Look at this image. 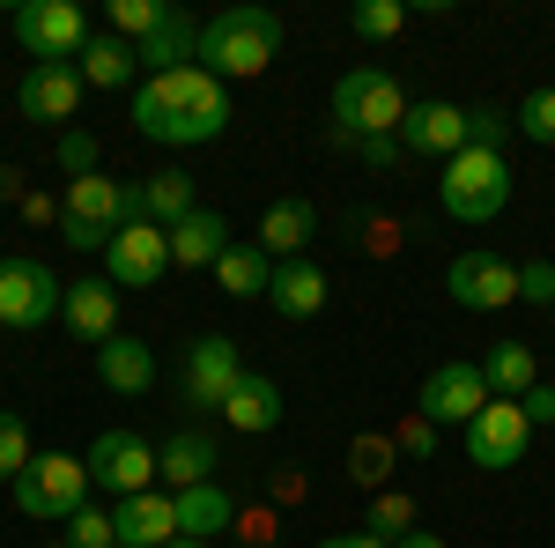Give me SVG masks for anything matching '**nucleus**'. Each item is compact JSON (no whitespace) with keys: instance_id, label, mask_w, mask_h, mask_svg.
<instances>
[{"instance_id":"obj_1","label":"nucleus","mask_w":555,"mask_h":548,"mask_svg":"<svg viewBox=\"0 0 555 548\" xmlns=\"http://www.w3.org/2000/svg\"><path fill=\"white\" fill-rule=\"evenodd\" d=\"M133 133L156 141V149H201L230 133V89L215 82L208 67H171V75H141L133 89Z\"/></svg>"},{"instance_id":"obj_2","label":"nucleus","mask_w":555,"mask_h":548,"mask_svg":"<svg viewBox=\"0 0 555 548\" xmlns=\"http://www.w3.org/2000/svg\"><path fill=\"white\" fill-rule=\"evenodd\" d=\"M133 215H141V186L104 178V170L67 178V193H60V245H75V253H104Z\"/></svg>"},{"instance_id":"obj_3","label":"nucleus","mask_w":555,"mask_h":548,"mask_svg":"<svg viewBox=\"0 0 555 548\" xmlns=\"http://www.w3.org/2000/svg\"><path fill=\"white\" fill-rule=\"evenodd\" d=\"M274 52H282V15L274 8H222V15L201 23V67L215 82L274 67Z\"/></svg>"},{"instance_id":"obj_4","label":"nucleus","mask_w":555,"mask_h":548,"mask_svg":"<svg viewBox=\"0 0 555 548\" xmlns=\"http://www.w3.org/2000/svg\"><path fill=\"white\" fill-rule=\"evenodd\" d=\"M437 201H444L452 222H496L512 208V164L496 149H460L437 178Z\"/></svg>"},{"instance_id":"obj_5","label":"nucleus","mask_w":555,"mask_h":548,"mask_svg":"<svg viewBox=\"0 0 555 548\" xmlns=\"http://www.w3.org/2000/svg\"><path fill=\"white\" fill-rule=\"evenodd\" d=\"M400 119H408L400 75H385V67H348L341 82H334V127H341L348 141H371V133H392V141H400Z\"/></svg>"},{"instance_id":"obj_6","label":"nucleus","mask_w":555,"mask_h":548,"mask_svg":"<svg viewBox=\"0 0 555 548\" xmlns=\"http://www.w3.org/2000/svg\"><path fill=\"white\" fill-rule=\"evenodd\" d=\"M8 489H15V511H23V519H44V526L60 519V526H67V519L89 505V460H75V453H38Z\"/></svg>"},{"instance_id":"obj_7","label":"nucleus","mask_w":555,"mask_h":548,"mask_svg":"<svg viewBox=\"0 0 555 548\" xmlns=\"http://www.w3.org/2000/svg\"><path fill=\"white\" fill-rule=\"evenodd\" d=\"M60 304H67V282L44 267V259H0V327H15V334H38L60 319Z\"/></svg>"},{"instance_id":"obj_8","label":"nucleus","mask_w":555,"mask_h":548,"mask_svg":"<svg viewBox=\"0 0 555 548\" xmlns=\"http://www.w3.org/2000/svg\"><path fill=\"white\" fill-rule=\"evenodd\" d=\"M171 275V230H156L149 215H133L127 230L104 245V282L112 290H156Z\"/></svg>"},{"instance_id":"obj_9","label":"nucleus","mask_w":555,"mask_h":548,"mask_svg":"<svg viewBox=\"0 0 555 548\" xmlns=\"http://www.w3.org/2000/svg\"><path fill=\"white\" fill-rule=\"evenodd\" d=\"M15 38H23V52H30V67L38 60H82V44H89V23H82V8L75 0H23L15 8Z\"/></svg>"},{"instance_id":"obj_10","label":"nucleus","mask_w":555,"mask_h":548,"mask_svg":"<svg viewBox=\"0 0 555 548\" xmlns=\"http://www.w3.org/2000/svg\"><path fill=\"white\" fill-rule=\"evenodd\" d=\"M460 445H467V460L481 467V474H504V467L526 460L533 422H526V408H518V400H489V408H481V416L460 430Z\"/></svg>"},{"instance_id":"obj_11","label":"nucleus","mask_w":555,"mask_h":548,"mask_svg":"<svg viewBox=\"0 0 555 548\" xmlns=\"http://www.w3.org/2000/svg\"><path fill=\"white\" fill-rule=\"evenodd\" d=\"M89 482L112 489V497H141V489L156 482V445H149L141 430H96V445H89Z\"/></svg>"},{"instance_id":"obj_12","label":"nucleus","mask_w":555,"mask_h":548,"mask_svg":"<svg viewBox=\"0 0 555 548\" xmlns=\"http://www.w3.org/2000/svg\"><path fill=\"white\" fill-rule=\"evenodd\" d=\"M444 296L460 304V311H504V304H518V267L504 253H460L452 267H444Z\"/></svg>"},{"instance_id":"obj_13","label":"nucleus","mask_w":555,"mask_h":548,"mask_svg":"<svg viewBox=\"0 0 555 548\" xmlns=\"http://www.w3.org/2000/svg\"><path fill=\"white\" fill-rule=\"evenodd\" d=\"M489 400H496V393H489V379H481V364H467V356H460V364H437V371L423 379V393H415L423 422H460V430H467Z\"/></svg>"},{"instance_id":"obj_14","label":"nucleus","mask_w":555,"mask_h":548,"mask_svg":"<svg viewBox=\"0 0 555 548\" xmlns=\"http://www.w3.org/2000/svg\"><path fill=\"white\" fill-rule=\"evenodd\" d=\"M237 379H245V356H237L230 334H201L185 348V400H193V408L222 416V400L237 393Z\"/></svg>"},{"instance_id":"obj_15","label":"nucleus","mask_w":555,"mask_h":548,"mask_svg":"<svg viewBox=\"0 0 555 548\" xmlns=\"http://www.w3.org/2000/svg\"><path fill=\"white\" fill-rule=\"evenodd\" d=\"M82 67H67V60H38V67H23V89H15V104H23V119H38V127H60V119H75L82 112Z\"/></svg>"},{"instance_id":"obj_16","label":"nucleus","mask_w":555,"mask_h":548,"mask_svg":"<svg viewBox=\"0 0 555 548\" xmlns=\"http://www.w3.org/2000/svg\"><path fill=\"white\" fill-rule=\"evenodd\" d=\"M400 149H408V156H444V164H452V156L467 149V104H437V97H429V104H408Z\"/></svg>"},{"instance_id":"obj_17","label":"nucleus","mask_w":555,"mask_h":548,"mask_svg":"<svg viewBox=\"0 0 555 548\" xmlns=\"http://www.w3.org/2000/svg\"><path fill=\"white\" fill-rule=\"evenodd\" d=\"M112 526H119V548H171V541H178V497H171V489L119 497Z\"/></svg>"},{"instance_id":"obj_18","label":"nucleus","mask_w":555,"mask_h":548,"mask_svg":"<svg viewBox=\"0 0 555 548\" xmlns=\"http://www.w3.org/2000/svg\"><path fill=\"white\" fill-rule=\"evenodd\" d=\"M156 474L178 489H201V482H215V430H201V422H185V430H171L164 445H156Z\"/></svg>"},{"instance_id":"obj_19","label":"nucleus","mask_w":555,"mask_h":548,"mask_svg":"<svg viewBox=\"0 0 555 548\" xmlns=\"http://www.w3.org/2000/svg\"><path fill=\"white\" fill-rule=\"evenodd\" d=\"M326 267H319V259H282V267H274V282H267V304H274V311H282V319H319V311H326Z\"/></svg>"},{"instance_id":"obj_20","label":"nucleus","mask_w":555,"mask_h":548,"mask_svg":"<svg viewBox=\"0 0 555 548\" xmlns=\"http://www.w3.org/2000/svg\"><path fill=\"white\" fill-rule=\"evenodd\" d=\"M60 327L75 341H104L119 334V290L112 282H67V304H60Z\"/></svg>"},{"instance_id":"obj_21","label":"nucleus","mask_w":555,"mask_h":548,"mask_svg":"<svg viewBox=\"0 0 555 548\" xmlns=\"http://www.w3.org/2000/svg\"><path fill=\"white\" fill-rule=\"evenodd\" d=\"M311 238H319V208L311 201H274V208L259 215V253L274 259V267L282 259H304Z\"/></svg>"},{"instance_id":"obj_22","label":"nucleus","mask_w":555,"mask_h":548,"mask_svg":"<svg viewBox=\"0 0 555 548\" xmlns=\"http://www.w3.org/2000/svg\"><path fill=\"white\" fill-rule=\"evenodd\" d=\"M96 379L112 385V393H149L156 385V348L149 341H133V334H112L104 348H96Z\"/></svg>"},{"instance_id":"obj_23","label":"nucleus","mask_w":555,"mask_h":548,"mask_svg":"<svg viewBox=\"0 0 555 548\" xmlns=\"http://www.w3.org/2000/svg\"><path fill=\"white\" fill-rule=\"evenodd\" d=\"M222 422H230V430H245V437H267V430L282 422V385L267 379V371H245L237 393L222 400Z\"/></svg>"},{"instance_id":"obj_24","label":"nucleus","mask_w":555,"mask_h":548,"mask_svg":"<svg viewBox=\"0 0 555 548\" xmlns=\"http://www.w3.org/2000/svg\"><path fill=\"white\" fill-rule=\"evenodd\" d=\"M237 526V505L222 482H201V489H178V541H215Z\"/></svg>"},{"instance_id":"obj_25","label":"nucleus","mask_w":555,"mask_h":548,"mask_svg":"<svg viewBox=\"0 0 555 548\" xmlns=\"http://www.w3.org/2000/svg\"><path fill=\"white\" fill-rule=\"evenodd\" d=\"M222 253H230V222H222V208H193L171 230V267H215Z\"/></svg>"},{"instance_id":"obj_26","label":"nucleus","mask_w":555,"mask_h":548,"mask_svg":"<svg viewBox=\"0 0 555 548\" xmlns=\"http://www.w3.org/2000/svg\"><path fill=\"white\" fill-rule=\"evenodd\" d=\"M481 379H489L496 400H526V393L541 385V356H533L526 341H496V348L481 356Z\"/></svg>"},{"instance_id":"obj_27","label":"nucleus","mask_w":555,"mask_h":548,"mask_svg":"<svg viewBox=\"0 0 555 548\" xmlns=\"http://www.w3.org/2000/svg\"><path fill=\"white\" fill-rule=\"evenodd\" d=\"M193 208H201V201H193V178H185L178 164H164V170H149V178H141V215H149L156 230H178Z\"/></svg>"},{"instance_id":"obj_28","label":"nucleus","mask_w":555,"mask_h":548,"mask_svg":"<svg viewBox=\"0 0 555 548\" xmlns=\"http://www.w3.org/2000/svg\"><path fill=\"white\" fill-rule=\"evenodd\" d=\"M274 282V259L259 253V238H230V253L215 259V290L222 296H267Z\"/></svg>"},{"instance_id":"obj_29","label":"nucleus","mask_w":555,"mask_h":548,"mask_svg":"<svg viewBox=\"0 0 555 548\" xmlns=\"http://www.w3.org/2000/svg\"><path fill=\"white\" fill-rule=\"evenodd\" d=\"M82 82L89 89H141V52L127 38H89L82 44Z\"/></svg>"},{"instance_id":"obj_30","label":"nucleus","mask_w":555,"mask_h":548,"mask_svg":"<svg viewBox=\"0 0 555 548\" xmlns=\"http://www.w3.org/2000/svg\"><path fill=\"white\" fill-rule=\"evenodd\" d=\"M363 534H378L385 548L408 541V534H415V497H408V489H378L371 511H363Z\"/></svg>"},{"instance_id":"obj_31","label":"nucleus","mask_w":555,"mask_h":548,"mask_svg":"<svg viewBox=\"0 0 555 548\" xmlns=\"http://www.w3.org/2000/svg\"><path fill=\"white\" fill-rule=\"evenodd\" d=\"M408 15H415L408 0H356V8H348V30H356L363 44H385V38L408 30Z\"/></svg>"},{"instance_id":"obj_32","label":"nucleus","mask_w":555,"mask_h":548,"mask_svg":"<svg viewBox=\"0 0 555 548\" xmlns=\"http://www.w3.org/2000/svg\"><path fill=\"white\" fill-rule=\"evenodd\" d=\"M164 23H171V0H112V38L149 44Z\"/></svg>"},{"instance_id":"obj_33","label":"nucleus","mask_w":555,"mask_h":548,"mask_svg":"<svg viewBox=\"0 0 555 548\" xmlns=\"http://www.w3.org/2000/svg\"><path fill=\"white\" fill-rule=\"evenodd\" d=\"M392 460H400V445H392V437H356V445H348V474H356V482H363L371 497L385 489Z\"/></svg>"},{"instance_id":"obj_34","label":"nucleus","mask_w":555,"mask_h":548,"mask_svg":"<svg viewBox=\"0 0 555 548\" xmlns=\"http://www.w3.org/2000/svg\"><path fill=\"white\" fill-rule=\"evenodd\" d=\"M512 133H526V141H541V149H555V89H526V97H518Z\"/></svg>"},{"instance_id":"obj_35","label":"nucleus","mask_w":555,"mask_h":548,"mask_svg":"<svg viewBox=\"0 0 555 548\" xmlns=\"http://www.w3.org/2000/svg\"><path fill=\"white\" fill-rule=\"evenodd\" d=\"M30 460H38V453H30V422L15 416V408H0V482H15Z\"/></svg>"},{"instance_id":"obj_36","label":"nucleus","mask_w":555,"mask_h":548,"mask_svg":"<svg viewBox=\"0 0 555 548\" xmlns=\"http://www.w3.org/2000/svg\"><path fill=\"white\" fill-rule=\"evenodd\" d=\"M504 141H512V112L467 104V149H496V156H504Z\"/></svg>"},{"instance_id":"obj_37","label":"nucleus","mask_w":555,"mask_h":548,"mask_svg":"<svg viewBox=\"0 0 555 548\" xmlns=\"http://www.w3.org/2000/svg\"><path fill=\"white\" fill-rule=\"evenodd\" d=\"M67 548H119V526H112V511L82 505L75 519H67Z\"/></svg>"},{"instance_id":"obj_38","label":"nucleus","mask_w":555,"mask_h":548,"mask_svg":"<svg viewBox=\"0 0 555 548\" xmlns=\"http://www.w3.org/2000/svg\"><path fill=\"white\" fill-rule=\"evenodd\" d=\"M518 304L555 311V259H526V267H518Z\"/></svg>"},{"instance_id":"obj_39","label":"nucleus","mask_w":555,"mask_h":548,"mask_svg":"<svg viewBox=\"0 0 555 548\" xmlns=\"http://www.w3.org/2000/svg\"><path fill=\"white\" fill-rule=\"evenodd\" d=\"M60 170L67 178H89L96 170V133H60Z\"/></svg>"},{"instance_id":"obj_40","label":"nucleus","mask_w":555,"mask_h":548,"mask_svg":"<svg viewBox=\"0 0 555 548\" xmlns=\"http://www.w3.org/2000/svg\"><path fill=\"white\" fill-rule=\"evenodd\" d=\"M341 141H348V133H341ZM348 149H356V156H363L371 170H385L392 156H400V141H392V133H371V141H348Z\"/></svg>"},{"instance_id":"obj_41","label":"nucleus","mask_w":555,"mask_h":548,"mask_svg":"<svg viewBox=\"0 0 555 548\" xmlns=\"http://www.w3.org/2000/svg\"><path fill=\"white\" fill-rule=\"evenodd\" d=\"M392 445H400V453H429V445H437V422H408V430H400V437H392Z\"/></svg>"},{"instance_id":"obj_42","label":"nucleus","mask_w":555,"mask_h":548,"mask_svg":"<svg viewBox=\"0 0 555 548\" xmlns=\"http://www.w3.org/2000/svg\"><path fill=\"white\" fill-rule=\"evenodd\" d=\"M518 408H526V422H555V385H533Z\"/></svg>"},{"instance_id":"obj_43","label":"nucleus","mask_w":555,"mask_h":548,"mask_svg":"<svg viewBox=\"0 0 555 548\" xmlns=\"http://www.w3.org/2000/svg\"><path fill=\"white\" fill-rule=\"evenodd\" d=\"M319 548H385V541H378V534H326Z\"/></svg>"},{"instance_id":"obj_44","label":"nucleus","mask_w":555,"mask_h":548,"mask_svg":"<svg viewBox=\"0 0 555 548\" xmlns=\"http://www.w3.org/2000/svg\"><path fill=\"white\" fill-rule=\"evenodd\" d=\"M23 193V170H0V201H15Z\"/></svg>"},{"instance_id":"obj_45","label":"nucleus","mask_w":555,"mask_h":548,"mask_svg":"<svg viewBox=\"0 0 555 548\" xmlns=\"http://www.w3.org/2000/svg\"><path fill=\"white\" fill-rule=\"evenodd\" d=\"M392 548H444V541H437V534H423V526H415V534H408V541H392Z\"/></svg>"},{"instance_id":"obj_46","label":"nucleus","mask_w":555,"mask_h":548,"mask_svg":"<svg viewBox=\"0 0 555 548\" xmlns=\"http://www.w3.org/2000/svg\"><path fill=\"white\" fill-rule=\"evenodd\" d=\"M171 548H208V541H171Z\"/></svg>"},{"instance_id":"obj_47","label":"nucleus","mask_w":555,"mask_h":548,"mask_svg":"<svg viewBox=\"0 0 555 548\" xmlns=\"http://www.w3.org/2000/svg\"><path fill=\"white\" fill-rule=\"evenodd\" d=\"M52 548H67V541H52Z\"/></svg>"}]
</instances>
